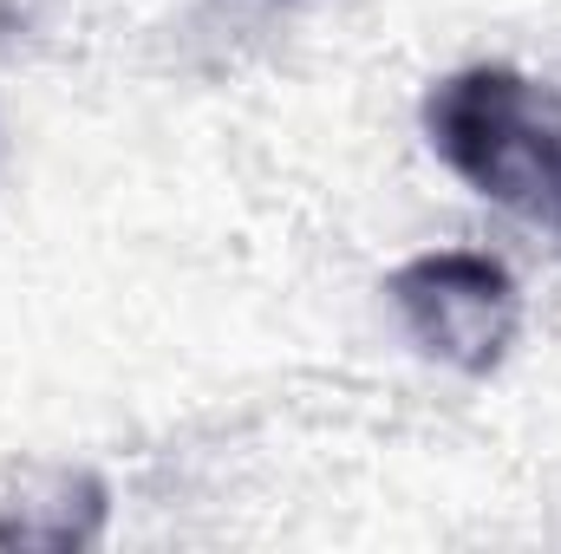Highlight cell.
Masks as SVG:
<instances>
[{
  "label": "cell",
  "instance_id": "3957f363",
  "mask_svg": "<svg viewBox=\"0 0 561 554\" xmlns=\"http://www.w3.org/2000/svg\"><path fill=\"white\" fill-rule=\"evenodd\" d=\"M112 496L92 470H26L0 503V549L20 554H79L99 549Z\"/></svg>",
  "mask_w": 561,
  "mask_h": 554
},
{
  "label": "cell",
  "instance_id": "7a4b0ae2",
  "mask_svg": "<svg viewBox=\"0 0 561 554\" xmlns=\"http://www.w3.org/2000/svg\"><path fill=\"white\" fill-rule=\"evenodd\" d=\"M386 293H392L405 333L419 339V353H431L437 366L470 372V379L496 372L503 353L516 346V326H523L516 275L496 255H470V249L412 255Z\"/></svg>",
  "mask_w": 561,
  "mask_h": 554
},
{
  "label": "cell",
  "instance_id": "6da1fadb",
  "mask_svg": "<svg viewBox=\"0 0 561 554\" xmlns=\"http://www.w3.org/2000/svg\"><path fill=\"white\" fill-rule=\"evenodd\" d=\"M431 150L490 203L561 229V99L516 66H463L424 92Z\"/></svg>",
  "mask_w": 561,
  "mask_h": 554
}]
</instances>
